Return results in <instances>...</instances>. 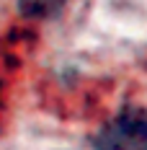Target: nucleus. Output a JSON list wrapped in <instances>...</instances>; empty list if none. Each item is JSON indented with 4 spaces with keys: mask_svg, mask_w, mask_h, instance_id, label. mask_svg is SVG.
Returning a JSON list of instances; mask_svg holds the SVG:
<instances>
[{
    "mask_svg": "<svg viewBox=\"0 0 147 150\" xmlns=\"http://www.w3.org/2000/svg\"><path fill=\"white\" fill-rule=\"evenodd\" d=\"M96 150H147V109H121L93 137Z\"/></svg>",
    "mask_w": 147,
    "mask_h": 150,
    "instance_id": "obj_1",
    "label": "nucleus"
},
{
    "mask_svg": "<svg viewBox=\"0 0 147 150\" xmlns=\"http://www.w3.org/2000/svg\"><path fill=\"white\" fill-rule=\"evenodd\" d=\"M15 3H18V11L26 18L46 21V18H57L67 0H15Z\"/></svg>",
    "mask_w": 147,
    "mask_h": 150,
    "instance_id": "obj_2",
    "label": "nucleus"
}]
</instances>
